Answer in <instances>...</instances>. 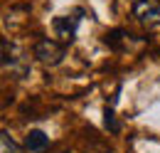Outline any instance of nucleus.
<instances>
[{"mask_svg":"<svg viewBox=\"0 0 160 153\" xmlns=\"http://www.w3.org/2000/svg\"><path fill=\"white\" fill-rule=\"evenodd\" d=\"M0 47H2V69H5V72L10 69V74H15L18 79H22V76L30 72V62L22 55V50L15 42H10L8 37L2 40Z\"/></svg>","mask_w":160,"mask_h":153,"instance_id":"obj_1","label":"nucleus"},{"mask_svg":"<svg viewBox=\"0 0 160 153\" xmlns=\"http://www.w3.org/2000/svg\"><path fill=\"white\" fill-rule=\"evenodd\" d=\"M32 55H35V59L40 62L42 67H57V64H62V62H64L67 47H64V45H59L57 40L42 37V40H37V45H35Z\"/></svg>","mask_w":160,"mask_h":153,"instance_id":"obj_2","label":"nucleus"},{"mask_svg":"<svg viewBox=\"0 0 160 153\" xmlns=\"http://www.w3.org/2000/svg\"><path fill=\"white\" fill-rule=\"evenodd\" d=\"M81 15H84V10H77V13H72V15H59V18L52 20V30H54V35H57L64 45H72V42H74L77 30H79V22H81Z\"/></svg>","mask_w":160,"mask_h":153,"instance_id":"obj_3","label":"nucleus"},{"mask_svg":"<svg viewBox=\"0 0 160 153\" xmlns=\"http://www.w3.org/2000/svg\"><path fill=\"white\" fill-rule=\"evenodd\" d=\"M133 18L148 27L160 25V0H136L133 3Z\"/></svg>","mask_w":160,"mask_h":153,"instance_id":"obj_4","label":"nucleus"},{"mask_svg":"<svg viewBox=\"0 0 160 153\" xmlns=\"http://www.w3.org/2000/svg\"><path fill=\"white\" fill-rule=\"evenodd\" d=\"M49 148V136L40 131V129H32V131H27L25 136V151L30 153H44Z\"/></svg>","mask_w":160,"mask_h":153,"instance_id":"obj_5","label":"nucleus"},{"mask_svg":"<svg viewBox=\"0 0 160 153\" xmlns=\"http://www.w3.org/2000/svg\"><path fill=\"white\" fill-rule=\"evenodd\" d=\"M0 153H22V148L10 138V134L8 131H2L0 134Z\"/></svg>","mask_w":160,"mask_h":153,"instance_id":"obj_6","label":"nucleus"},{"mask_svg":"<svg viewBox=\"0 0 160 153\" xmlns=\"http://www.w3.org/2000/svg\"><path fill=\"white\" fill-rule=\"evenodd\" d=\"M103 126H106L111 134H118L121 131V124L116 121V116H113V109H106V111H103Z\"/></svg>","mask_w":160,"mask_h":153,"instance_id":"obj_7","label":"nucleus"}]
</instances>
